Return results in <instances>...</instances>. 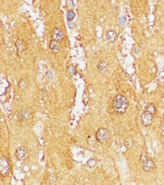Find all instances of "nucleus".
<instances>
[{
  "label": "nucleus",
  "mask_w": 164,
  "mask_h": 185,
  "mask_svg": "<svg viewBox=\"0 0 164 185\" xmlns=\"http://www.w3.org/2000/svg\"><path fill=\"white\" fill-rule=\"evenodd\" d=\"M125 145L127 147H131L132 146V143H131V140H127L126 143H125Z\"/></svg>",
  "instance_id": "16"
},
{
  "label": "nucleus",
  "mask_w": 164,
  "mask_h": 185,
  "mask_svg": "<svg viewBox=\"0 0 164 185\" xmlns=\"http://www.w3.org/2000/svg\"><path fill=\"white\" fill-rule=\"evenodd\" d=\"M143 169L144 170L147 171V172H150L152 171L155 168V163L153 160L149 159V157L146 158L145 161H143Z\"/></svg>",
  "instance_id": "6"
},
{
  "label": "nucleus",
  "mask_w": 164,
  "mask_h": 185,
  "mask_svg": "<svg viewBox=\"0 0 164 185\" xmlns=\"http://www.w3.org/2000/svg\"><path fill=\"white\" fill-rule=\"evenodd\" d=\"M26 86H27V82L25 81L24 79L21 80V81L19 82V87H20L21 90H24Z\"/></svg>",
  "instance_id": "13"
},
{
  "label": "nucleus",
  "mask_w": 164,
  "mask_h": 185,
  "mask_svg": "<svg viewBox=\"0 0 164 185\" xmlns=\"http://www.w3.org/2000/svg\"><path fill=\"white\" fill-rule=\"evenodd\" d=\"M74 17H75V15H74L72 11H69V12L67 13V18H68V21H71V20L74 18Z\"/></svg>",
  "instance_id": "15"
},
{
  "label": "nucleus",
  "mask_w": 164,
  "mask_h": 185,
  "mask_svg": "<svg viewBox=\"0 0 164 185\" xmlns=\"http://www.w3.org/2000/svg\"><path fill=\"white\" fill-rule=\"evenodd\" d=\"M145 110L146 111H148V112H149V113H151V114H156V111H157V109H156V106H155L154 104L150 103V104H147Z\"/></svg>",
  "instance_id": "11"
},
{
  "label": "nucleus",
  "mask_w": 164,
  "mask_h": 185,
  "mask_svg": "<svg viewBox=\"0 0 164 185\" xmlns=\"http://www.w3.org/2000/svg\"><path fill=\"white\" fill-rule=\"evenodd\" d=\"M107 39L110 42H114L117 39V33L114 31H109L107 33Z\"/></svg>",
  "instance_id": "10"
},
{
  "label": "nucleus",
  "mask_w": 164,
  "mask_h": 185,
  "mask_svg": "<svg viewBox=\"0 0 164 185\" xmlns=\"http://www.w3.org/2000/svg\"><path fill=\"white\" fill-rule=\"evenodd\" d=\"M49 49H51L53 52H58L61 49V45L58 41L57 40H52L50 41V45H49Z\"/></svg>",
  "instance_id": "8"
},
{
  "label": "nucleus",
  "mask_w": 164,
  "mask_h": 185,
  "mask_svg": "<svg viewBox=\"0 0 164 185\" xmlns=\"http://www.w3.org/2000/svg\"><path fill=\"white\" fill-rule=\"evenodd\" d=\"M64 37V35H63V32L62 31L61 29L57 28L53 31V32L52 34V38L54 40H57V41H60Z\"/></svg>",
  "instance_id": "7"
},
{
  "label": "nucleus",
  "mask_w": 164,
  "mask_h": 185,
  "mask_svg": "<svg viewBox=\"0 0 164 185\" xmlns=\"http://www.w3.org/2000/svg\"><path fill=\"white\" fill-rule=\"evenodd\" d=\"M108 68V63L104 61L99 62V63H98V66H97V69H98V71L100 73H104L105 72H107Z\"/></svg>",
  "instance_id": "9"
},
{
  "label": "nucleus",
  "mask_w": 164,
  "mask_h": 185,
  "mask_svg": "<svg viewBox=\"0 0 164 185\" xmlns=\"http://www.w3.org/2000/svg\"><path fill=\"white\" fill-rule=\"evenodd\" d=\"M10 163L8 160L3 156L0 158V174L2 177H6L9 175L10 173Z\"/></svg>",
  "instance_id": "2"
},
{
  "label": "nucleus",
  "mask_w": 164,
  "mask_h": 185,
  "mask_svg": "<svg viewBox=\"0 0 164 185\" xmlns=\"http://www.w3.org/2000/svg\"><path fill=\"white\" fill-rule=\"evenodd\" d=\"M16 158L20 161H23L25 160H26V158L29 156L28 149L25 147H20L16 150Z\"/></svg>",
  "instance_id": "4"
},
{
  "label": "nucleus",
  "mask_w": 164,
  "mask_h": 185,
  "mask_svg": "<svg viewBox=\"0 0 164 185\" xmlns=\"http://www.w3.org/2000/svg\"><path fill=\"white\" fill-rule=\"evenodd\" d=\"M154 114H151L148 111H145L143 114H141V121L145 126H150L153 122H154Z\"/></svg>",
  "instance_id": "5"
},
{
  "label": "nucleus",
  "mask_w": 164,
  "mask_h": 185,
  "mask_svg": "<svg viewBox=\"0 0 164 185\" xmlns=\"http://www.w3.org/2000/svg\"><path fill=\"white\" fill-rule=\"evenodd\" d=\"M87 164H88V166H89V167H94V166L96 165V161H95L94 159H90V160L88 161Z\"/></svg>",
  "instance_id": "14"
},
{
  "label": "nucleus",
  "mask_w": 164,
  "mask_h": 185,
  "mask_svg": "<svg viewBox=\"0 0 164 185\" xmlns=\"http://www.w3.org/2000/svg\"><path fill=\"white\" fill-rule=\"evenodd\" d=\"M95 138H96V140L98 141V143H105L109 138V133L106 128H99L96 133Z\"/></svg>",
  "instance_id": "3"
},
{
  "label": "nucleus",
  "mask_w": 164,
  "mask_h": 185,
  "mask_svg": "<svg viewBox=\"0 0 164 185\" xmlns=\"http://www.w3.org/2000/svg\"><path fill=\"white\" fill-rule=\"evenodd\" d=\"M16 48H17V50L18 54L21 52V51H23L24 49H25L23 42L21 40H18L17 42H16Z\"/></svg>",
  "instance_id": "12"
},
{
  "label": "nucleus",
  "mask_w": 164,
  "mask_h": 185,
  "mask_svg": "<svg viewBox=\"0 0 164 185\" xmlns=\"http://www.w3.org/2000/svg\"><path fill=\"white\" fill-rule=\"evenodd\" d=\"M128 107L127 97L122 95H117L113 100V110L117 114H123Z\"/></svg>",
  "instance_id": "1"
}]
</instances>
